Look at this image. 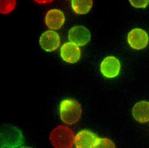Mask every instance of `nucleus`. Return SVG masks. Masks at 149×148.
Masks as SVG:
<instances>
[{
	"label": "nucleus",
	"instance_id": "obj_1",
	"mask_svg": "<svg viewBox=\"0 0 149 148\" xmlns=\"http://www.w3.org/2000/svg\"><path fill=\"white\" fill-rule=\"evenodd\" d=\"M60 114L62 122L65 124H75L81 116V107L76 101L70 99L63 100L60 105Z\"/></svg>",
	"mask_w": 149,
	"mask_h": 148
},
{
	"label": "nucleus",
	"instance_id": "obj_17",
	"mask_svg": "<svg viewBox=\"0 0 149 148\" xmlns=\"http://www.w3.org/2000/svg\"><path fill=\"white\" fill-rule=\"evenodd\" d=\"M20 148H32L31 147H27V146H23V147H21Z\"/></svg>",
	"mask_w": 149,
	"mask_h": 148
},
{
	"label": "nucleus",
	"instance_id": "obj_5",
	"mask_svg": "<svg viewBox=\"0 0 149 148\" xmlns=\"http://www.w3.org/2000/svg\"><path fill=\"white\" fill-rule=\"evenodd\" d=\"M40 44L46 52L55 51L60 44V39L58 33L52 30L46 31L40 37Z\"/></svg>",
	"mask_w": 149,
	"mask_h": 148
},
{
	"label": "nucleus",
	"instance_id": "obj_8",
	"mask_svg": "<svg viewBox=\"0 0 149 148\" xmlns=\"http://www.w3.org/2000/svg\"><path fill=\"white\" fill-rule=\"evenodd\" d=\"M98 139L92 132L87 130H81L75 138V145L77 148H93Z\"/></svg>",
	"mask_w": 149,
	"mask_h": 148
},
{
	"label": "nucleus",
	"instance_id": "obj_3",
	"mask_svg": "<svg viewBox=\"0 0 149 148\" xmlns=\"http://www.w3.org/2000/svg\"><path fill=\"white\" fill-rule=\"evenodd\" d=\"M149 40L147 33L141 28L132 29L127 36V41L130 46L136 50H142L146 48Z\"/></svg>",
	"mask_w": 149,
	"mask_h": 148
},
{
	"label": "nucleus",
	"instance_id": "obj_10",
	"mask_svg": "<svg viewBox=\"0 0 149 148\" xmlns=\"http://www.w3.org/2000/svg\"><path fill=\"white\" fill-rule=\"evenodd\" d=\"M132 114L134 119L139 122H149V102L142 101L136 103L133 107Z\"/></svg>",
	"mask_w": 149,
	"mask_h": 148
},
{
	"label": "nucleus",
	"instance_id": "obj_15",
	"mask_svg": "<svg viewBox=\"0 0 149 148\" xmlns=\"http://www.w3.org/2000/svg\"><path fill=\"white\" fill-rule=\"evenodd\" d=\"M130 4L136 8H145L149 4V0H129Z\"/></svg>",
	"mask_w": 149,
	"mask_h": 148
},
{
	"label": "nucleus",
	"instance_id": "obj_9",
	"mask_svg": "<svg viewBox=\"0 0 149 148\" xmlns=\"http://www.w3.org/2000/svg\"><path fill=\"white\" fill-rule=\"evenodd\" d=\"M65 21L63 13L59 10L54 9L48 12L45 17L46 26L51 29H59Z\"/></svg>",
	"mask_w": 149,
	"mask_h": 148
},
{
	"label": "nucleus",
	"instance_id": "obj_7",
	"mask_svg": "<svg viewBox=\"0 0 149 148\" xmlns=\"http://www.w3.org/2000/svg\"><path fill=\"white\" fill-rule=\"evenodd\" d=\"M61 56L62 59L65 62L74 64L80 58V49L77 45L73 43H66L61 47Z\"/></svg>",
	"mask_w": 149,
	"mask_h": 148
},
{
	"label": "nucleus",
	"instance_id": "obj_12",
	"mask_svg": "<svg viewBox=\"0 0 149 148\" xmlns=\"http://www.w3.org/2000/svg\"><path fill=\"white\" fill-rule=\"evenodd\" d=\"M93 6L92 0H72V7L78 14H84L90 11Z\"/></svg>",
	"mask_w": 149,
	"mask_h": 148
},
{
	"label": "nucleus",
	"instance_id": "obj_13",
	"mask_svg": "<svg viewBox=\"0 0 149 148\" xmlns=\"http://www.w3.org/2000/svg\"><path fill=\"white\" fill-rule=\"evenodd\" d=\"M16 5V0H1V13L8 14L14 10Z\"/></svg>",
	"mask_w": 149,
	"mask_h": 148
},
{
	"label": "nucleus",
	"instance_id": "obj_6",
	"mask_svg": "<svg viewBox=\"0 0 149 148\" xmlns=\"http://www.w3.org/2000/svg\"><path fill=\"white\" fill-rule=\"evenodd\" d=\"M91 37L89 30L81 26L74 27L69 31V39L77 46H82L87 44L90 41Z\"/></svg>",
	"mask_w": 149,
	"mask_h": 148
},
{
	"label": "nucleus",
	"instance_id": "obj_11",
	"mask_svg": "<svg viewBox=\"0 0 149 148\" xmlns=\"http://www.w3.org/2000/svg\"><path fill=\"white\" fill-rule=\"evenodd\" d=\"M1 142L9 147H15L20 144L22 141V135L20 131L14 128H8L1 134Z\"/></svg>",
	"mask_w": 149,
	"mask_h": 148
},
{
	"label": "nucleus",
	"instance_id": "obj_18",
	"mask_svg": "<svg viewBox=\"0 0 149 148\" xmlns=\"http://www.w3.org/2000/svg\"></svg>",
	"mask_w": 149,
	"mask_h": 148
},
{
	"label": "nucleus",
	"instance_id": "obj_14",
	"mask_svg": "<svg viewBox=\"0 0 149 148\" xmlns=\"http://www.w3.org/2000/svg\"><path fill=\"white\" fill-rule=\"evenodd\" d=\"M93 148H115L114 143L107 138H102L97 140Z\"/></svg>",
	"mask_w": 149,
	"mask_h": 148
},
{
	"label": "nucleus",
	"instance_id": "obj_16",
	"mask_svg": "<svg viewBox=\"0 0 149 148\" xmlns=\"http://www.w3.org/2000/svg\"><path fill=\"white\" fill-rule=\"evenodd\" d=\"M37 3L39 4H45L52 2L53 0H34Z\"/></svg>",
	"mask_w": 149,
	"mask_h": 148
},
{
	"label": "nucleus",
	"instance_id": "obj_2",
	"mask_svg": "<svg viewBox=\"0 0 149 148\" xmlns=\"http://www.w3.org/2000/svg\"><path fill=\"white\" fill-rule=\"evenodd\" d=\"M73 131L67 127L60 126L50 133L49 139L55 148H71L74 142Z\"/></svg>",
	"mask_w": 149,
	"mask_h": 148
},
{
	"label": "nucleus",
	"instance_id": "obj_4",
	"mask_svg": "<svg viewBox=\"0 0 149 148\" xmlns=\"http://www.w3.org/2000/svg\"><path fill=\"white\" fill-rule=\"evenodd\" d=\"M121 67L120 61L117 58L113 56H108L101 63L100 71L104 77L113 79L119 75Z\"/></svg>",
	"mask_w": 149,
	"mask_h": 148
}]
</instances>
